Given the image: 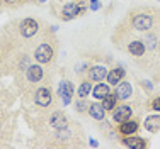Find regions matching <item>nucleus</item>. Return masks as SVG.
Here are the masks:
<instances>
[{
  "label": "nucleus",
  "instance_id": "1",
  "mask_svg": "<svg viewBox=\"0 0 160 149\" xmlns=\"http://www.w3.org/2000/svg\"><path fill=\"white\" fill-rule=\"evenodd\" d=\"M129 22H131L133 29L135 30H140V32H148L152 30L155 24V17L152 15L148 10H138V12H133L129 14Z\"/></svg>",
  "mask_w": 160,
  "mask_h": 149
},
{
  "label": "nucleus",
  "instance_id": "2",
  "mask_svg": "<svg viewBox=\"0 0 160 149\" xmlns=\"http://www.w3.org/2000/svg\"><path fill=\"white\" fill-rule=\"evenodd\" d=\"M83 2H85V0H78V2H70V3H67V5L63 7V10H62L63 21H72V19H75V17H78V15L85 14L87 5H85Z\"/></svg>",
  "mask_w": 160,
  "mask_h": 149
},
{
  "label": "nucleus",
  "instance_id": "3",
  "mask_svg": "<svg viewBox=\"0 0 160 149\" xmlns=\"http://www.w3.org/2000/svg\"><path fill=\"white\" fill-rule=\"evenodd\" d=\"M34 58H36V61H38L39 64L51 63L53 58H55V49H53L51 44L41 43V44L36 48V51H34Z\"/></svg>",
  "mask_w": 160,
  "mask_h": 149
},
{
  "label": "nucleus",
  "instance_id": "4",
  "mask_svg": "<svg viewBox=\"0 0 160 149\" xmlns=\"http://www.w3.org/2000/svg\"><path fill=\"white\" fill-rule=\"evenodd\" d=\"M34 102H36L39 107H49L53 104L51 88H48V86H41V88H38L36 95H34Z\"/></svg>",
  "mask_w": 160,
  "mask_h": 149
},
{
  "label": "nucleus",
  "instance_id": "5",
  "mask_svg": "<svg viewBox=\"0 0 160 149\" xmlns=\"http://www.w3.org/2000/svg\"><path fill=\"white\" fill-rule=\"evenodd\" d=\"M73 93H75L73 83H70V81H62V83H60V86H58V97L62 98L63 105H68V104H70Z\"/></svg>",
  "mask_w": 160,
  "mask_h": 149
},
{
  "label": "nucleus",
  "instance_id": "6",
  "mask_svg": "<svg viewBox=\"0 0 160 149\" xmlns=\"http://www.w3.org/2000/svg\"><path fill=\"white\" fill-rule=\"evenodd\" d=\"M121 142H123L124 147H131V149H145L148 146L147 141L143 139V137L140 136H124L123 139H121Z\"/></svg>",
  "mask_w": 160,
  "mask_h": 149
},
{
  "label": "nucleus",
  "instance_id": "7",
  "mask_svg": "<svg viewBox=\"0 0 160 149\" xmlns=\"http://www.w3.org/2000/svg\"><path fill=\"white\" fill-rule=\"evenodd\" d=\"M114 93L118 95V98H119V100H128V98H131V95H133V86H131V83L121 80V81L116 85Z\"/></svg>",
  "mask_w": 160,
  "mask_h": 149
},
{
  "label": "nucleus",
  "instance_id": "8",
  "mask_svg": "<svg viewBox=\"0 0 160 149\" xmlns=\"http://www.w3.org/2000/svg\"><path fill=\"white\" fill-rule=\"evenodd\" d=\"M38 29H39V24L34 19H24L21 22V34L24 37H32L38 32Z\"/></svg>",
  "mask_w": 160,
  "mask_h": 149
},
{
  "label": "nucleus",
  "instance_id": "9",
  "mask_svg": "<svg viewBox=\"0 0 160 149\" xmlns=\"http://www.w3.org/2000/svg\"><path fill=\"white\" fill-rule=\"evenodd\" d=\"M131 114H133V109L129 105H119L112 110V119H114V122L119 124V122H123V120L131 119Z\"/></svg>",
  "mask_w": 160,
  "mask_h": 149
},
{
  "label": "nucleus",
  "instance_id": "10",
  "mask_svg": "<svg viewBox=\"0 0 160 149\" xmlns=\"http://www.w3.org/2000/svg\"><path fill=\"white\" fill-rule=\"evenodd\" d=\"M49 125H51L53 129H56V131L68 125V120H67V117H65V114L62 110H55V112L49 115Z\"/></svg>",
  "mask_w": 160,
  "mask_h": 149
},
{
  "label": "nucleus",
  "instance_id": "11",
  "mask_svg": "<svg viewBox=\"0 0 160 149\" xmlns=\"http://www.w3.org/2000/svg\"><path fill=\"white\" fill-rule=\"evenodd\" d=\"M136 131H138V122L131 120V119L119 122V125H118V132H119L121 136H131V134H135Z\"/></svg>",
  "mask_w": 160,
  "mask_h": 149
},
{
  "label": "nucleus",
  "instance_id": "12",
  "mask_svg": "<svg viewBox=\"0 0 160 149\" xmlns=\"http://www.w3.org/2000/svg\"><path fill=\"white\" fill-rule=\"evenodd\" d=\"M26 76H28V80L31 83L41 81V78H43V68L39 64H29L28 70H26Z\"/></svg>",
  "mask_w": 160,
  "mask_h": 149
},
{
  "label": "nucleus",
  "instance_id": "13",
  "mask_svg": "<svg viewBox=\"0 0 160 149\" xmlns=\"http://www.w3.org/2000/svg\"><path fill=\"white\" fill-rule=\"evenodd\" d=\"M108 73H109L108 68L99 64V66H92L89 70V78L92 80V81H104V80L108 78Z\"/></svg>",
  "mask_w": 160,
  "mask_h": 149
},
{
  "label": "nucleus",
  "instance_id": "14",
  "mask_svg": "<svg viewBox=\"0 0 160 149\" xmlns=\"http://www.w3.org/2000/svg\"><path fill=\"white\" fill-rule=\"evenodd\" d=\"M124 75H126V71H124L121 66H118V68H114V70H111V71L108 73V81H109V85H114V86H116L118 83H119L121 80L124 78Z\"/></svg>",
  "mask_w": 160,
  "mask_h": 149
},
{
  "label": "nucleus",
  "instance_id": "15",
  "mask_svg": "<svg viewBox=\"0 0 160 149\" xmlns=\"http://www.w3.org/2000/svg\"><path fill=\"white\" fill-rule=\"evenodd\" d=\"M145 44L143 41L140 39H135V41H129L128 43V51L131 53V56H143L145 54Z\"/></svg>",
  "mask_w": 160,
  "mask_h": 149
},
{
  "label": "nucleus",
  "instance_id": "16",
  "mask_svg": "<svg viewBox=\"0 0 160 149\" xmlns=\"http://www.w3.org/2000/svg\"><path fill=\"white\" fill-rule=\"evenodd\" d=\"M145 129L150 132H158L160 131V115L158 114H155V115H148L147 119H145Z\"/></svg>",
  "mask_w": 160,
  "mask_h": 149
},
{
  "label": "nucleus",
  "instance_id": "17",
  "mask_svg": "<svg viewBox=\"0 0 160 149\" xmlns=\"http://www.w3.org/2000/svg\"><path fill=\"white\" fill-rule=\"evenodd\" d=\"M108 93H111L109 83H97V85L92 88V95H94V98H97V100H102Z\"/></svg>",
  "mask_w": 160,
  "mask_h": 149
},
{
  "label": "nucleus",
  "instance_id": "18",
  "mask_svg": "<svg viewBox=\"0 0 160 149\" xmlns=\"http://www.w3.org/2000/svg\"><path fill=\"white\" fill-rule=\"evenodd\" d=\"M118 95L116 93H108L104 98H102V107L106 109V112H112L116 109V104H118Z\"/></svg>",
  "mask_w": 160,
  "mask_h": 149
},
{
  "label": "nucleus",
  "instance_id": "19",
  "mask_svg": "<svg viewBox=\"0 0 160 149\" xmlns=\"http://www.w3.org/2000/svg\"><path fill=\"white\" fill-rule=\"evenodd\" d=\"M89 114H90V117H94L96 120H102L106 117V109L102 107V104H90Z\"/></svg>",
  "mask_w": 160,
  "mask_h": 149
},
{
  "label": "nucleus",
  "instance_id": "20",
  "mask_svg": "<svg viewBox=\"0 0 160 149\" xmlns=\"http://www.w3.org/2000/svg\"><path fill=\"white\" fill-rule=\"evenodd\" d=\"M92 80H83L82 83H80V86H78V90H77V95L80 98H87L90 95V91H92Z\"/></svg>",
  "mask_w": 160,
  "mask_h": 149
},
{
  "label": "nucleus",
  "instance_id": "21",
  "mask_svg": "<svg viewBox=\"0 0 160 149\" xmlns=\"http://www.w3.org/2000/svg\"><path fill=\"white\" fill-rule=\"evenodd\" d=\"M89 107H90V104L85 100V98H78V100L75 102V110H78L80 114L87 112V110H89Z\"/></svg>",
  "mask_w": 160,
  "mask_h": 149
},
{
  "label": "nucleus",
  "instance_id": "22",
  "mask_svg": "<svg viewBox=\"0 0 160 149\" xmlns=\"http://www.w3.org/2000/svg\"><path fill=\"white\" fill-rule=\"evenodd\" d=\"M152 110H157V112H160V97L153 98V102H152Z\"/></svg>",
  "mask_w": 160,
  "mask_h": 149
},
{
  "label": "nucleus",
  "instance_id": "23",
  "mask_svg": "<svg viewBox=\"0 0 160 149\" xmlns=\"http://www.w3.org/2000/svg\"><path fill=\"white\" fill-rule=\"evenodd\" d=\"M99 9V0H90V10H97Z\"/></svg>",
  "mask_w": 160,
  "mask_h": 149
},
{
  "label": "nucleus",
  "instance_id": "24",
  "mask_svg": "<svg viewBox=\"0 0 160 149\" xmlns=\"http://www.w3.org/2000/svg\"><path fill=\"white\" fill-rule=\"evenodd\" d=\"M3 2L7 3V5H16L17 2H21V0H3Z\"/></svg>",
  "mask_w": 160,
  "mask_h": 149
},
{
  "label": "nucleus",
  "instance_id": "25",
  "mask_svg": "<svg viewBox=\"0 0 160 149\" xmlns=\"http://www.w3.org/2000/svg\"><path fill=\"white\" fill-rule=\"evenodd\" d=\"M142 86H143V88H145V86H147L148 90H152V85H150V83H148V81H142Z\"/></svg>",
  "mask_w": 160,
  "mask_h": 149
},
{
  "label": "nucleus",
  "instance_id": "26",
  "mask_svg": "<svg viewBox=\"0 0 160 149\" xmlns=\"http://www.w3.org/2000/svg\"><path fill=\"white\" fill-rule=\"evenodd\" d=\"M90 146H94V147H96V146H97V141H94V139H90Z\"/></svg>",
  "mask_w": 160,
  "mask_h": 149
},
{
  "label": "nucleus",
  "instance_id": "27",
  "mask_svg": "<svg viewBox=\"0 0 160 149\" xmlns=\"http://www.w3.org/2000/svg\"><path fill=\"white\" fill-rule=\"evenodd\" d=\"M38 2H39V3H44V2H46V0H38Z\"/></svg>",
  "mask_w": 160,
  "mask_h": 149
},
{
  "label": "nucleus",
  "instance_id": "28",
  "mask_svg": "<svg viewBox=\"0 0 160 149\" xmlns=\"http://www.w3.org/2000/svg\"><path fill=\"white\" fill-rule=\"evenodd\" d=\"M157 48H158V51H160V41H158V46H157Z\"/></svg>",
  "mask_w": 160,
  "mask_h": 149
}]
</instances>
